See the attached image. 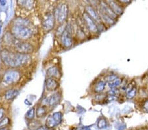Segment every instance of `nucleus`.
Here are the masks:
<instances>
[{
  "label": "nucleus",
  "instance_id": "ddd939ff",
  "mask_svg": "<svg viewBox=\"0 0 148 130\" xmlns=\"http://www.w3.org/2000/svg\"><path fill=\"white\" fill-rule=\"evenodd\" d=\"M106 3L116 15H121L123 13V9L114 1H107Z\"/></svg>",
  "mask_w": 148,
  "mask_h": 130
},
{
  "label": "nucleus",
  "instance_id": "5701e85b",
  "mask_svg": "<svg viewBox=\"0 0 148 130\" xmlns=\"http://www.w3.org/2000/svg\"><path fill=\"white\" fill-rule=\"evenodd\" d=\"M136 94V87H134L132 88H131L130 90H128L126 94V97L129 99H131L134 98Z\"/></svg>",
  "mask_w": 148,
  "mask_h": 130
},
{
  "label": "nucleus",
  "instance_id": "4468645a",
  "mask_svg": "<svg viewBox=\"0 0 148 130\" xmlns=\"http://www.w3.org/2000/svg\"><path fill=\"white\" fill-rule=\"evenodd\" d=\"M47 78H59L61 76V72L59 68L57 67H50L46 72Z\"/></svg>",
  "mask_w": 148,
  "mask_h": 130
},
{
  "label": "nucleus",
  "instance_id": "f03ea898",
  "mask_svg": "<svg viewBox=\"0 0 148 130\" xmlns=\"http://www.w3.org/2000/svg\"><path fill=\"white\" fill-rule=\"evenodd\" d=\"M30 22L26 18H18L13 22L10 32L16 39L26 41L33 35V30L30 27Z\"/></svg>",
  "mask_w": 148,
  "mask_h": 130
},
{
  "label": "nucleus",
  "instance_id": "a211bd4d",
  "mask_svg": "<svg viewBox=\"0 0 148 130\" xmlns=\"http://www.w3.org/2000/svg\"><path fill=\"white\" fill-rule=\"evenodd\" d=\"M46 127H48V128H53V127H56L57 126V122L53 117V116H49L47 118L46 120Z\"/></svg>",
  "mask_w": 148,
  "mask_h": 130
},
{
  "label": "nucleus",
  "instance_id": "f704fd0d",
  "mask_svg": "<svg viewBox=\"0 0 148 130\" xmlns=\"http://www.w3.org/2000/svg\"><path fill=\"white\" fill-rule=\"evenodd\" d=\"M36 130H46V129L44 128V127H43V126H40V127H38V129H36Z\"/></svg>",
  "mask_w": 148,
  "mask_h": 130
},
{
  "label": "nucleus",
  "instance_id": "aec40b11",
  "mask_svg": "<svg viewBox=\"0 0 148 130\" xmlns=\"http://www.w3.org/2000/svg\"><path fill=\"white\" fill-rule=\"evenodd\" d=\"M105 87H106V82L103 81H100L95 85V91L96 93H101L104 90Z\"/></svg>",
  "mask_w": 148,
  "mask_h": 130
},
{
  "label": "nucleus",
  "instance_id": "7ed1b4c3",
  "mask_svg": "<svg viewBox=\"0 0 148 130\" xmlns=\"http://www.w3.org/2000/svg\"><path fill=\"white\" fill-rule=\"evenodd\" d=\"M21 73L18 70H9L3 74V81L8 85L15 84L20 81Z\"/></svg>",
  "mask_w": 148,
  "mask_h": 130
},
{
  "label": "nucleus",
  "instance_id": "393cba45",
  "mask_svg": "<svg viewBox=\"0 0 148 130\" xmlns=\"http://www.w3.org/2000/svg\"><path fill=\"white\" fill-rule=\"evenodd\" d=\"M107 126V120L105 118H101L97 122V127L99 129H103Z\"/></svg>",
  "mask_w": 148,
  "mask_h": 130
},
{
  "label": "nucleus",
  "instance_id": "4be33fe9",
  "mask_svg": "<svg viewBox=\"0 0 148 130\" xmlns=\"http://www.w3.org/2000/svg\"><path fill=\"white\" fill-rule=\"evenodd\" d=\"M121 84V80L120 78H117V79L114 80L113 82H109L108 85H109V87H110V88L114 89V88H116L118 86H120Z\"/></svg>",
  "mask_w": 148,
  "mask_h": 130
},
{
  "label": "nucleus",
  "instance_id": "7c9ffc66",
  "mask_svg": "<svg viewBox=\"0 0 148 130\" xmlns=\"http://www.w3.org/2000/svg\"><path fill=\"white\" fill-rule=\"evenodd\" d=\"M144 106V108H145V109H146L147 110H148V100L146 101V102L145 103Z\"/></svg>",
  "mask_w": 148,
  "mask_h": 130
},
{
  "label": "nucleus",
  "instance_id": "c756f323",
  "mask_svg": "<svg viewBox=\"0 0 148 130\" xmlns=\"http://www.w3.org/2000/svg\"><path fill=\"white\" fill-rule=\"evenodd\" d=\"M107 99L108 101H114L117 99V97L116 96H111V95H108Z\"/></svg>",
  "mask_w": 148,
  "mask_h": 130
},
{
  "label": "nucleus",
  "instance_id": "0eeeda50",
  "mask_svg": "<svg viewBox=\"0 0 148 130\" xmlns=\"http://www.w3.org/2000/svg\"><path fill=\"white\" fill-rule=\"evenodd\" d=\"M56 18L53 14L48 13L44 16L42 21V27L46 32H49L54 28Z\"/></svg>",
  "mask_w": 148,
  "mask_h": 130
},
{
  "label": "nucleus",
  "instance_id": "412c9836",
  "mask_svg": "<svg viewBox=\"0 0 148 130\" xmlns=\"http://www.w3.org/2000/svg\"><path fill=\"white\" fill-rule=\"evenodd\" d=\"M35 116V109L34 107L30 108L29 110L27 111V112L25 114V118L28 120H32L34 118Z\"/></svg>",
  "mask_w": 148,
  "mask_h": 130
},
{
  "label": "nucleus",
  "instance_id": "f3484780",
  "mask_svg": "<svg viewBox=\"0 0 148 130\" xmlns=\"http://www.w3.org/2000/svg\"><path fill=\"white\" fill-rule=\"evenodd\" d=\"M16 3L21 8L25 9L26 10H30L33 8L34 2L32 1H18Z\"/></svg>",
  "mask_w": 148,
  "mask_h": 130
},
{
  "label": "nucleus",
  "instance_id": "423d86ee",
  "mask_svg": "<svg viewBox=\"0 0 148 130\" xmlns=\"http://www.w3.org/2000/svg\"><path fill=\"white\" fill-rule=\"evenodd\" d=\"M71 28L70 26L66 27L65 31L61 34V41L63 46L66 48H69L73 46V41L72 37V33H71Z\"/></svg>",
  "mask_w": 148,
  "mask_h": 130
},
{
  "label": "nucleus",
  "instance_id": "72a5a7b5",
  "mask_svg": "<svg viewBox=\"0 0 148 130\" xmlns=\"http://www.w3.org/2000/svg\"><path fill=\"white\" fill-rule=\"evenodd\" d=\"M0 130H10L8 127H1V128H0Z\"/></svg>",
  "mask_w": 148,
  "mask_h": 130
},
{
  "label": "nucleus",
  "instance_id": "2f4dec72",
  "mask_svg": "<svg viewBox=\"0 0 148 130\" xmlns=\"http://www.w3.org/2000/svg\"><path fill=\"white\" fill-rule=\"evenodd\" d=\"M121 3H130V0H121Z\"/></svg>",
  "mask_w": 148,
  "mask_h": 130
},
{
  "label": "nucleus",
  "instance_id": "1a4fd4ad",
  "mask_svg": "<svg viewBox=\"0 0 148 130\" xmlns=\"http://www.w3.org/2000/svg\"><path fill=\"white\" fill-rule=\"evenodd\" d=\"M86 13L95 22H97L98 24H101V18L98 15V13L95 11V9L91 5H86Z\"/></svg>",
  "mask_w": 148,
  "mask_h": 130
},
{
  "label": "nucleus",
  "instance_id": "a878e982",
  "mask_svg": "<svg viewBox=\"0 0 148 130\" xmlns=\"http://www.w3.org/2000/svg\"><path fill=\"white\" fill-rule=\"evenodd\" d=\"M118 77L117 76L115 75V74H109L108 76H107L105 77V81L107 82H113L114 81V80L117 79Z\"/></svg>",
  "mask_w": 148,
  "mask_h": 130
},
{
  "label": "nucleus",
  "instance_id": "dca6fc26",
  "mask_svg": "<svg viewBox=\"0 0 148 130\" xmlns=\"http://www.w3.org/2000/svg\"><path fill=\"white\" fill-rule=\"evenodd\" d=\"M98 15L99 16L100 18H101V19L104 22L108 24V25H113L114 23H115V20L113 19L112 18H111L110 16L107 15L106 14H105L101 10H99Z\"/></svg>",
  "mask_w": 148,
  "mask_h": 130
},
{
  "label": "nucleus",
  "instance_id": "473e14b6",
  "mask_svg": "<svg viewBox=\"0 0 148 130\" xmlns=\"http://www.w3.org/2000/svg\"><path fill=\"white\" fill-rule=\"evenodd\" d=\"M0 4H1L2 6L5 5V4H6V1H0Z\"/></svg>",
  "mask_w": 148,
  "mask_h": 130
},
{
  "label": "nucleus",
  "instance_id": "2eb2a0df",
  "mask_svg": "<svg viewBox=\"0 0 148 130\" xmlns=\"http://www.w3.org/2000/svg\"><path fill=\"white\" fill-rule=\"evenodd\" d=\"M19 93V91L16 89H9L5 93V98L7 101H11L15 99L18 96Z\"/></svg>",
  "mask_w": 148,
  "mask_h": 130
},
{
  "label": "nucleus",
  "instance_id": "39448f33",
  "mask_svg": "<svg viewBox=\"0 0 148 130\" xmlns=\"http://www.w3.org/2000/svg\"><path fill=\"white\" fill-rule=\"evenodd\" d=\"M14 49L16 53L24 54V55H30L34 51V47L29 42L25 41H19L15 42L14 44Z\"/></svg>",
  "mask_w": 148,
  "mask_h": 130
},
{
  "label": "nucleus",
  "instance_id": "cd10ccee",
  "mask_svg": "<svg viewBox=\"0 0 148 130\" xmlns=\"http://www.w3.org/2000/svg\"><path fill=\"white\" fill-rule=\"evenodd\" d=\"M107 94L108 95H111V96H116L117 95L119 94V90L118 89L114 88V89H111V90H109L107 92Z\"/></svg>",
  "mask_w": 148,
  "mask_h": 130
},
{
  "label": "nucleus",
  "instance_id": "9b49d317",
  "mask_svg": "<svg viewBox=\"0 0 148 130\" xmlns=\"http://www.w3.org/2000/svg\"><path fill=\"white\" fill-rule=\"evenodd\" d=\"M61 100V95L59 93H56L46 99V104L47 105L53 106L59 103Z\"/></svg>",
  "mask_w": 148,
  "mask_h": 130
},
{
  "label": "nucleus",
  "instance_id": "20e7f679",
  "mask_svg": "<svg viewBox=\"0 0 148 130\" xmlns=\"http://www.w3.org/2000/svg\"><path fill=\"white\" fill-rule=\"evenodd\" d=\"M69 7L66 3H60L55 10L54 16L56 20L59 24H63L67 18Z\"/></svg>",
  "mask_w": 148,
  "mask_h": 130
},
{
  "label": "nucleus",
  "instance_id": "b1692460",
  "mask_svg": "<svg viewBox=\"0 0 148 130\" xmlns=\"http://www.w3.org/2000/svg\"><path fill=\"white\" fill-rule=\"evenodd\" d=\"M53 117L56 120L57 124H59L62 121V116H63V114H62V113L61 112H55L53 114Z\"/></svg>",
  "mask_w": 148,
  "mask_h": 130
},
{
  "label": "nucleus",
  "instance_id": "6e6552de",
  "mask_svg": "<svg viewBox=\"0 0 148 130\" xmlns=\"http://www.w3.org/2000/svg\"><path fill=\"white\" fill-rule=\"evenodd\" d=\"M83 18L89 31L94 33V34H97V33L99 32V30L98 29V27H97V24L86 12L83 13Z\"/></svg>",
  "mask_w": 148,
  "mask_h": 130
},
{
  "label": "nucleus",
  "instance_id": "9d476101",
  "mask_svg": "<svg viewBox=\"0 0 148 130\" xmlns=\"http://www.w3.org/2000/svg\"><path fill=\"white\" fill-rule=\"evenodd\" d=\"M100 10H101L105 14L107 15L110 16L113 19H115L116 18V14L114 13V12L111 10V9L109 7V6L107 5L106 2L105 1H101L100 2Z\"/></svg>",
  "mask_w": 148,
  "mask_h": 130
},
{
  "label": "nucleus",
  "instance_id": "f8f14e48",
  "mask_svg": "<svg viewBox=\"0 0 148 130\" xmlns=\"http://www.w3.org/2000/svg\"><path fill=\"white\" fill-rule=\"evenodd\" d=\"M59 87V83L55 78H47L46 80V88L47 91H56Z\"/></svg>",
  "mask_w": 148,
  "mask_h": 130
},
{
  "label": "nucleus",
  "instance_id": "bb28decb",
  "mask_svg": "<svg viewBox=\"0 0 148 130\" xmlns=\"http://www.w3.org/2000/svg\"><path fill=\"white\" fill-rule=\"evenodd\" d=\"M9 123V119L8 118H5L1 120H0V128L5 127L6 125H8Z\"/></svg>",
  "mask_w": 148,
  "mask_h": 130
},
{
  "label": "nucleus",
  "instance_id": "6ab92c4d",
  "mask_svg": "<svg viewBox=\"0 0 148 130\" xmlns=\"http://www.w3.org/2000/svg\"><path fill=\"white\" fill-rule=\"evenodd\" d=\"M46 107L45 106H40L37 108L36 110V114L37 117L42 118L44 117L46 114Z\"/></svg>",
  "mask_w": 148,
  "mask_h": 130
},
{
  "label": "nucleus",
  "instance_id": "c85d7f7f",
  "mask_svg": "<svg viewBox=\"0 0 148 130\" xmlns=\"http://www.w3.org/2000/svg\"><path fill=\"white\" fill-rule=\"evenodd\" d=\"M5 108L3 107H0V120L3 119L4 115H5Z\"/></svg>",
  "mask_w": 148,
  "mask_h": 130
},
{
  "label": "nucleus",
  "instance_id": "f257e3e1",
  "mask_svg": "<svg viewBox=\"0 0 148 130\" xmlns=\"http://www.w3.org/2000/svg\"><path fill=\"white\" fill-rule=\"evenodd\" d=\"M1 59L2 62L7 67L16 68L27 66L29 64L31 56L30 55H24L11 51L8 49H3L1 51Z\"/></svg>",
  "mask_w": 148,
  "mask_h": 130
}]
</instances>
